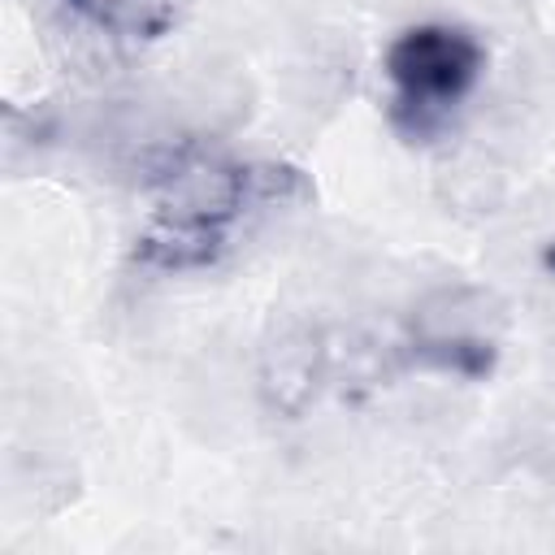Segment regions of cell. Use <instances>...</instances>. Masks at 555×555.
I'll return each instance as SVG.
<instances>
[{"instance_id": "6da1fadb", "label": "cell", "mask_w": 555, "mask_h": 555, "mask_svg": "<svg viewBox=\"0 0 555 555\" xmlns=\"http://www.w3.org/2000/svg\"><path fill=\"white\" fill-rule=\"evenodd\" d=\"M481 65V43L460 26L429 22L403 30L386 52L395 117L412 130H429L477 87Z\"/></svg>"}, {"instance_id": "7a4b0ae2", "label": "cell", "mask_w": 555, "mask_h": 555, "mask_svg": "<svg viewBox=\"0 0 555 555\" xmlns=\"http://www.w3.org/2000/svg\"><path fill=\"white\" fill-rule=\"evenodd\" d=\"M499 334V312L481 291H438L416 312V347L438 364L473 373L486 369Z\"/></svg>"}, {"instance_id": "3957f363", "label": "cell", "mask_w": 555, "mask_h": 555, "mask_svg": "<svg viewBox=\"0 0 555 555\" xmlns=\"http://www.w3.org/2000/svg\"><path fill=\"white\" fill-rule=\"evenodd\" d=\"M65 4L113 35H160L173 17L169 0H65Z\"/></svg>"}]
</instances>
